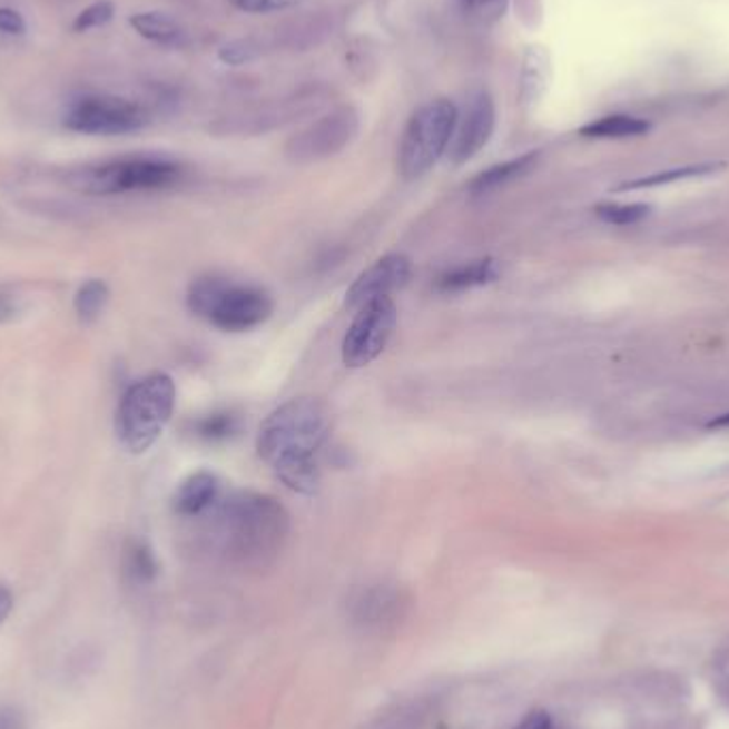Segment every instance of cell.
I'll return each mask as SVG.
<instances>
[{
    "label": "cell",
    "instance_id": "cell-23",
    "mask_svg": "<svg viewBox=\"0 0 729 729\" xmlns=\"http://www.w3.org/2000/svg\"><path fill=\"white\" fill-rule=\"evenodd\" d=\"M651 205L647 203H602L595 207V216L614 227H629L642 223L651 214Z\"/></svg>",
    "mask_w": 729,
    "mask_h": 729
},
{
    "label": "cell",
    "instance_id": "cell-9",
    "mask_svg": "<svg viewBox=\"0 0 729 729\" xmlns=\"http://www.w3.org/2000/svg\"><path fill=\"white\" fill-rule=\"evenodd\" d=\"M495 130V102L486 90H476L467 97L463 111L456 116L453 139L449 146V158L453 165H465L472 160L491 139Z\"/></svg>",
    "mask_w": 729,
    "mask_h": 729
},
{
    "label": "cell",
    "instance_id": "cell-31",
    "mask_svg": "<svg viewBox=\"0 0 729 729\" xmlns=\"http://www.w3.org/2000/svg\"><path fill=\"white\" fill-rule=\"evenodd\" d=\"M514 729H554L553 717L544 710H533Z\"/></svg>",
    "mask_w": 729,
    "mask_h": 729
},
{
    "label": "cell",
    "instance_id": "cell-26",
    "mask_svg": "<svg viewBox=\"0 0 729 729\" xmlns=\"http://www.w3.org/2000/svg\"><path fill=\"white\" fill-rule=\"evenodd\" d=\"M228 2L246 13H276L299 4L302 0H228Z\"/></svg>",
    "mask_w": 729,
    "mask_h": 729
},
{
    "label": "cell",
    "instance_id": "cell-15",
    "mask_svg": "<svg viewBox=\"0 0 729 729\" xmlns=\"http://www.w3.org/2000/svg\"><path fill=\"white\" fill-rule=\"evenodd\" d=\"M538 158H540L538 151H529V154L512 158L508 162H500V165L489 167L486 171H482V174L474 177V181L470 184L472 195H476V197L489 195V193L502 188V186L519 179V177L528 176L529 171L535 167Z\"/></svg>",
    "mask_w": 729,
    "mask_h": 729
},
{
    "label": "cell",
    "instance_id": "cell-29",
    "mask_svg": "<svg viewBox=\"0 0 729 729\" xmlns=\"http://www.w3.org/2000/svg\"><path fill=\"white\" fill-rule=\"evenodd\" d=\"M252 58V50L248 43L244 41H235V43H228L223 50H220V60L227 62L230 67H239L244 62H248Z\"/></svg>",
    "mask_w": 729,
    "mask_h": 729
},
{
    "label": "cell",
    "instance_id": "cell-35",
    "mask_svg": "<svg viewBox=\"0 0 729 729\" xmlns=\"http://www.w3.org/2000/svg\"><path fill=\"white\" fill-rule=\"evenodd\" d=\"M721 696H723V700L729 705V679L726 680V684L721 687Z\"/></svg>",
    "mask_w": 729,
    "mask_h": 729
},
{
    "label": "cell",
    "instance_id": "cell-28",
    "mask_svg": "<svg viewBox=\"0 0 729 729\" xmlns=\"http://www.w3.org/2000/svg\"><path fill=\"white\" fill-rule=\"evenodd\" d=\"M20 314H22V299L13 290L0 286V325L16 321Z\"/></svg>",
    "mask_w": 729,
    "mask_h": 729
},
{
    "label": "cell",
    "instance_id": "cell-30",
    "mask_svg": "<svg viewBox=\"0 0 729 729\" xmlns=\"http://www.w3.org/2000/svg\"><path fill=\"white\" fill-rule=\"evenodd\" d=\"M0 32H4V35H24V18L18 11H13L9 7H2L0 9Z\"/></svg>",
    "mask_w": 729,
    "mask_h": 729
},
{
    "label": "cell",
    "instance_id": "cell-33",
    "mask_svg": "<svg viewBox=\"0 0 729 729\" xmlns=\"http://www.w3.org/2000/svg\"><path fill=\"white\" fill-rule=\"evenodd\" d=\"M0 729H22L18 717H13L11 712H0Z\"/></svg>",
    "mask_w": 729,
    "mask_h": 729
},
{
    "label": "cell",
    "instance_id": "cell-12",
    "mask_svg": "<svg viewBox=\"0 0 729 729\" xmlns=\"http://www.w3.org/2000/svg\"><path fill=\"white\" fill-rule=\"evenodd\" d=\"M407 595L393 584H372L353 598L351 617L356 628L365 631H386L400 625L407 614Z\"/></svg>",
    "mask_w": 729,
    "mask_h": 729
},
{
    "label": "cell",
    "instance_id": "cell-16",
    "mask_svg": "<svg viewBox=\"0 0 729 729\" xmlns=\"http://www.w3.org/2000/svg\"><path fill=\"white\" fill-rule=\"evenodd\" d=\"M651 125L642 118L628 116V114H612L600 120H593L580 128V135L587 139H628V137H640L649 132Z\"/></svg>",
    "mask_w": 729,
    "mask_h": 729
},
{
    "label": "cell",
    "instance_id": "cell-25",
    "mask_svg": "<svg viewBox=\"0 0 729 729\" xmlns=\"http://www.w3.org/2000/svg\"><path fill=\"white\" fill-rule=\"evenodd\" d=\"M116 13V7L111 0H99V2H92L90 7H86L73 22V30L76 32H88L92 28H101V26L111 22Z\"/></svg>",
    "mask_w": 729,
    "mask_h": 729
},
{
    "label": "cell",
    "instance_id": "cell-27",
    "mask_svg": "<svg viewBox=\"0 0 729 729\" xmlns=\"http://www.w3.org/2000/svg\"><path fill=\"white\" fill-rule=\"evenodd\" d=\"M370 729H421V715L416 710H400L380 719Z\"/></svg>",
    "mask_w": 729,
    "mask_h": 729
},
{
    "label": "cell",
    "instance_id": "cell-14",
    "mask_svg": "<svg viewBox=\"0 0 729 729\" xmlns=\"http://www.w3.org/2000/svg\"><path fill=\"white\" fill-rule=\"evenodd\" d=\"M500 277V265L495 258H479L446 269L435 279V290L442 295H459L472 288L493 284Z\"/></svg>",
    "mask_w": 729,
    "mask_h": 729
},
{
    "label": "cell",
    "instance_id": "cell-22",
    "mask_svg": "<svg viewBox=\"0 0 729 729\" xmlns=\"http://www.w3.org/2000/svg\"><path fill=\"white\" fill-rule=\"evenodd\" d=\"M193 431L197 437H201L205 442H227L230 437L237 435L239 431V416L223 410V412H211L207 416L199 418Z\"/></svg>",
    "mask_w": 729,
    "mask_h": 729
},
{
    "label": "cell",
    "instance_id": "cell-17",
    "mask_svg": "<svg viewBox=\"0 0 729 729\" xmlns=\"http://www.w3.org/2000/svg\"><path fill=\"white\" fill-rule=\"evenodd\" d=\"M130 26L144 39L160 46H179L184 41V30L176 20L160 11H144L130 18Z\"/></svg>",
    "mask_w": 729,
    "mask_h": 729
},
{
    "label": "cell",
    "instance_id": "cell-1",
    "mask_svg": "<svg viewBox=\"0 0 729 729\" xmlns=\"http://www.w3.org/2000/svg\"><path fill=\"white\" fill-rule=\"evenodd\" d=\"M331 435L325 403L299 397L274 410L258 431L256 451L290 491L314 495L321 484L318 456Z\"/></svg>",
    "mask_w": 729,
    "mask_h": 729
},
{
    "label": "cell",
    "instance_id": "cell-20",
    "mask_svg": "<svg viewBox=\"0 0 729 729\" xmlns=\"http://www.w3.org/2000/svg\"><path fill=\"white\" fill-rule=\"evenodd\" d=\"M109 303V286L102 282V279H88L79 286V290L76 293V314L77 318L83 323V325H90L95 323L99 316L102 314V309L107 307Z\"/></svg>",
    "mask_w": 729,
    "mask_h": 729
},
{
    "label": "cell",
    "instance_id": "cell-10",
    "mask_svg": "<svg viewBox=\"0 0 729 729\" xmlns=\"http://www.w3.org/2000/svg\"><path fill=\"white\" fill-rule=\"evenodd\" d=\"M358 128V120L351 109L337 111L309 126L288 144V156L293 160H318L344 150Z\"/></svg>",
    "mask_w": 729,
    "mask_h": 729
},
{
    "label": "cell",
    "instance_id": "cell-4",
    "mask_svg": "<svg viewBox=\"0 0 729 729\" xmlns=\"http://www.w3.org/2000/svg\"><path fill=\"white\" fill-rule=\"evenodd\" d=\"M184 177V167L165 156H122L105 162L77 167L67 184L83 195L114 197L128 193H151L176 186Z\"/></svg>",
    "mask_w": 729,
    "mask_h": 729
},
{
    "label": "cell",
    "instance_id": "cell-13",
    "mask_svg": "<svg viewBox=\"0 0 729 729\" xmlns=\"http://www.w3.org/2000/svg\"><path fill=\"white\" fill-rule=\"evenodd\" d=\"M223 498V484L211 472H195L177 486L174 510L179 516L207 514Z\"/></svg>",
    "mask_w": 729,
    "mask_h": 729
},
{
    "label": "cell",
    "instance_id": "cell-3",
    "mask_svg": "<svg viewBox=\"0 0 729 729\" xmlns=\"http://www.w3.org/2000/svg\"><path fill=\"white\" fill-rule=\"evenodd\" d=\"M186 302L195 316L228 333L260 327L274 314V299L265 288L225 276L195 279Z\"/></svg>",
    "mask_w": 729,
    "mask_h": 729
},
{
    "label": "cell",
    "instance_id": "cell-34",
    "mask_svg": "<svg viewBox=\"0 0 729 729\" xmlns=\"http://www.w3.org/2000/svg\"><path fill=\"white\" fill-rule=\"evenodd\" d=\"M708 428H729V412L728 414H721V416H717V418H712L708 425H706Z\"/></svg>",
    "mask_w": 729,
    "mask_h": 729
},
{
    "label": "cell",
    "instance_id": "cell-6",
    "mask_svg": "<svg viewBox=\"0 0 729 729\" xmlns=\"http://www.w3.org/2000/svg\"><path fill=\"white\" fill-rule=\"evenodd\" d=\"M459 109L446 99L423 105L405 126L400 141V174L418 179L449 151Z\"/></svg>",
    "mask_w": 729,
    "mask_h": 729
},
{
    "label": "cell",
    "instance_id": "cell-18",
    "mask_svg": "<svg viewBox=\"0 0 729 729\" xmlns=\"http://www.w3.org/2000/svg\"><path fill=\"white\" fill-rule=\"evenodd\" d=\"M551 77V62L544 48H529L521 69V99L525 102H535L542 92L549 88Z\"/></svg>",
    "mask_w": 729,
    "mask_h": 729
},
{
    "label": "cell",
    "instance_id": "cell-32",
    "mask_svg": "<svg viewBox=\"0 0 729 729\" xmlns=\"http://www.w3.org/2000/svg\"><path fill=\"white\" fill-rule=\"evenodd\" d=\"M11 608H13V595H11V591L7 587L0 584V623L9 617Z\"/></svg>",
    "mask_w": 729,
    "mask_h": 729
},
{
    "label": "cell",
    "instance_id": "cell-2",
    "mask_svg": "<svg viewBox=\"0 0 729 729\" xmlns=\"http://www.w3.org/2000/svg\"><path fill=\"white\" fill-rule=\"evenodd\" d=\"M209 512L225 553L246 568L274 563L290 531L286 508L274 498L254 491L220 498Z\"/></svg>",
    "mask_w": 729,
    "mask_h": 729
},
{
    "label": "cell",
    "instance_id": "cell-5",
    "mask_svg": "<svg viewBox=\"0 0 729 729\" xmlns=\"http://www.w3.org/2000/svg\"><path fill=\"white\" fill-rule=\"evenodd\" d=\"M176 382L167 374H150L128 386L116 414V433L128 453L150 451L171 421Z\"/></svg>",
    "mask_w": 729,
    "mask_h": 729
},
{
    "label": "cell",
    "instance_id": "cell-19",
    "mask_svg": "<svg viewBox=\"0 0 729 729\" xmlns=\"http://www.w3.org/2000/svg\"><path fill=\"white\" fill-rule=\"evenodd\" d=\"M723 165L719 162H705V165H689V167H679V169H670V171H661L654 176L640 177L633 181H625L621 184L617 190L625 193V190H640V188H654V186H666V184H674V181H682V179H693V177H706L717 174Z\"/></svg>",
    "mask_w": 729,
    "mask_h": 729
},
{
    "label": "cell",
    "instance_id": "cell-21",
    "mask_svg": "<svg viewBox=\"0 0 729 729\" xmlns=\"http://www.w3.org/2000/svg\"><path fill=\"white\" fill-rule=\"evenodd\" d=\"M126 579L135 584H148L158 574V561L146 542H130L125 553Z\"/></svg>",
    "mask_w": 729,
    "mask_h": 729
},
{
    "label": "cell",
    "instance_id": "cell-11",
    "mask_svg": "<svg viewBox=\"0 0 729 729\" xmlns=\"http://www.w3.org/2000/svg\"><path fill=\"white\" fill-rule=\"evenodd\" d=\"M410 277H412L410 256L400 252L386 254L354 279L353 286L346 293V305L351 309H361L367 303L391 297L393 293L402 290L410 282Z\"/></svg>",
    "mask_w": 729,
    "mask_h": 729
},
{
    "label": "cell",
    "instance_id": "cell-7",
    "mask_svg": "<svg viewBox=\"0 0 729 729\" xmlns=\"http://www.w3.org/2000/svg\"><path fill=\"white\" fill-rule=\"evenodd\" d=\"M395 327L397 305L391 297H382L356 309L353 325L348 327L342 344L344 365L358 370L374 363L386 351Z\"/></svg>",
    "mask_w": 729,
    "mask_h": 729
},
{
    "label": "cell",
    "instance_id": "cell-24",
    "mask_svg": "<svg viewBox=\"0 0 729 729\" xmlns=\"http://www.w3.org/2000/svg\"><path fill=\"white\" fill-rule=\"evenodd\" d=\"M459 2L470 20L484 26L500 22L508 9V0H459Z\"/></svg>",
    "mask_w": 729,
    "mask_h": 729
},
{
    "label": "cell",
    "instance_id": "cell-8",
    "mask_svg": "<svg viewBox=\"0 0 729 729\" xmlns=\"http://www.w3.org/2000/svg\"><path fill=\"white\" fill-rule=\"evenodd\" d=\"M148 125V114L120 97L92 95L69 105L65 126L81 135H128Z\"/></svg>",
    "mask_w": 729,
    "mask_h": 729
}]
</instances>
